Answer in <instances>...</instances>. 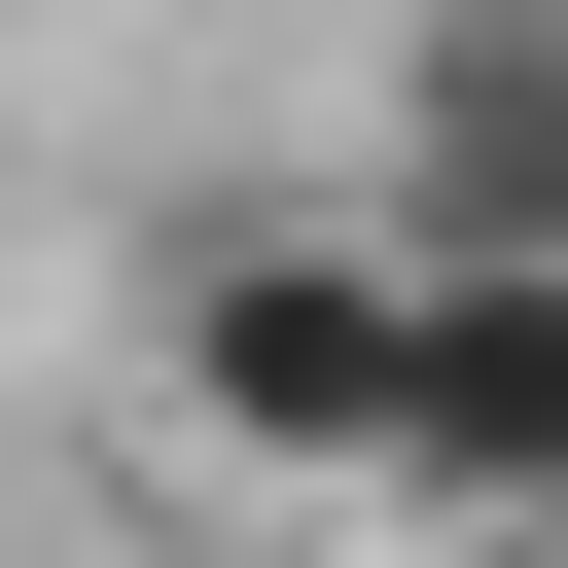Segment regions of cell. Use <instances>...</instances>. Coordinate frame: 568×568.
I'll return each mask as SVG.
<instances>
[{"instance_id":"6da1fadb","label":"cell","mask_w":568,"mask_h":568,"mask_svg":"<svg viewBox=\"0 0 568 568\" xmlns=\"http://www.w3.org/2000/svg\"><path fill=\"white\" fill-rule=\"evenodd\" d=\"M142 355H178V462L390 497V426H426V213H178L142 248Z\"/></svg>"},{"instance_id":"3957f363","label":"cell","mask_w":568,"mask_h":568,"mask_svg":"<svg viewBox=\"0 0 568 568\" xmlns=\"http://www.w3.org/2000/svg\"><path fill=\"white\" fill-rule=\"evenodd\" d=\"M390 213H426V248H568V0H462V36H426Z\"/></svg>"},{"instance_id":"7a4b0ae2","label":"cell","mask_w":568,"mask_h":568,"mask_svg":"<svg viewBox=\"0 0 568 568\" xmlns=\"http://www.w3.org/2000/svg\"><path fill=\"white\" fill-rule=\"evenodd\" d=\"M426 532H568V248H426V426H390Z\"/></svg>"}]
</instances>
